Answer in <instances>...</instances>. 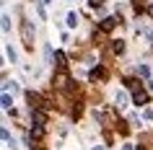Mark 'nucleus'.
<instances>
[{"label":"nucleus","mask_w":153,"mask_h":150,"mask_svg":"<svg viewBox=\"0 0 153 150\" xmlns=\"http://www.w3.org/2000/svg\"><path fill=\"white\" fill-rule=\"evenodd\" d=\"M21 34H24V44L26 47H34V26H31V21H24V24H21Z\"/></svg>","instance_id":"1"},{"label":"nucleus","mask_w":153,"mask_h":150,"mask_svg":"<svg viewBox=\"0 0 153 150\" xmlns=\"http://www.w3.org/2000/svg\"><path fill=\"white\" fill-rule=\"evenodd\" d=\"M114 24H117L114 18H104V21H101V31H112V29H114Z\"/></svg>","instance_id":"2"},{"label":"nucleus","mask_w":153,"mask_h":150,"mask_svg":"<svg viewBox=\"0 0 153 150\" xmlns=\"http://www.w3.org/2000/svg\"><path fill=\"white\" fill-rule=\"evenodd\" d=\"M31 117H34V122H36V124H44V122H47V117H44L42 111H36V109H31Z\"/></svg>","instance_id":"3"},{"label":"nucleus","mask_w":153,"mask_h":150,"mask_svg":"<svg viewBox=\"0 0 153 150\" xmlns=\"http://www.w3.org/2000/svg\"><path fill=\"white\" fill-rule=\"evenodd\" d=\"M145 101H148V96H145L143 91H135V103H137V106H143Z\"/></svg>","instance_id":"4"},{"label":"nucleus","mask_w":153,"mask_h":150,"mask_svg":"<svg viewBox=\"0 0 153 150\" xmlns=\"http://www.w3.org/2000/svg\"><path fill=\"white\" fill-rule=\"evenodd\" d=\"M117 106H127V96H125V91H117Z\"/></svg>","instance_id":"5"},{"label":"nucleus","mask_w":153,"mask_h":150,"mask_svg":"<svg viewBox=\"0 0 153 150\" xmlns=\"http://www.w3.org/2000/svg\"><path fill=\"white\" fill-rule=\"evenodd\" d=\"M10 106H13V98H10L8 93H3V109H8V111H10Z\"/></svg>","instance_id":"6"},{"label":"nucleus","mask_w":153,"mask_h":150,"mask_svg":"<svg viewBox=\"0 0 153 150\" xmlns=\"http://www.w3.org/2000/svg\"><path fill=\"white\" fill-rule=\"evenodd\" d=\"M75 24H78V13H68V26L73 29Z\"/></svg>","instance_id":"7"},{"label":"nucleus","mask_w":153,"mask_h":150,"mask_svg":"<svg viewBox=\"0 0 153 150\" xmlns=\"http://www.w3.org/2000/svg\"><path fill=\"white\" fill-rule=\"evenodd\" d=\"M96 78H104V70H101V67H96V70H91V80H96Z\"/></svg>","instance_id":"8"},{"label":"nucleus","mask_w":153,"mask_h":150,"mask_svg":"<svg viewBox=\"0 0 153 150\" xmlns=\"http://www.w3.org/2000/svg\"><path fill=\"white\" fill-rule=\"evenodd\" d=\"M137 72H140V75H143V78H148V75H151V70H148V67H145V65H137Z\"/></svg>","instance_id":"9"},{"label":"nucleus","mask_w":153,"mask_h":150,"mask_svg":"<svg viewBox=\"0 0 153 150\" xmlns=\"http://www.w3.org/2000/svg\"><path fill=\"white\" fill-rule=\"evenodd\" d=\"M8 29H10V18L3 16V31H8Z\"/></svg>","instance_id":"10"},{"label":"nucleus","mask_w":153,"mask_h":150,"mask_svg":"<svg viewBox=\"0 0 153 150\" xmlns=\"http://www.w3.org/2000/svg\"><path fill=\"white\" fill-rule=\"evenodd\" d=\"M5 52H8V57H10V62H16V52H13V47H5Z\"/></svg>","instance_id":"11"},{"label":"nucleus","mask_w":153,"mask_h":150,"mask_svg":"<svg viewBox=\"0 0 153 150\" xmlns=\"http://www.w3.org/2000/svg\"><path fill=\"white\" fill-rule=\"evenodd\" d=\"M91 3H94V5H101V3H104V0H91Z\"/></svg>","instance_id":"12"},{"label":"nucleus","mask_w":153,"mask_h":150,"mask_svg":"<svg viewBox=\"0 0 153 150\" xmlns=\"http://www.w3.org/2000/svg\"><path fill=\"white\" fill-rule=\"evenodd\" d=\"M39 3H42V5H47V3H52V0H39Z\"/></svg>","instance_id":"13"},{"label":"nucleus","mask_w":153,"mask_h":150,"mask_svg":"<svg viewBox=\"0 0 153 150\" xmlns=\"http://www.w3.org/2000/svg\"><path fill=\"white\" fill-rule=\"evenodd\" d=\"M91 150H104V148H99V145H96V148H91Z\"/></svg>","instance_id":"14"}]
</instances>
